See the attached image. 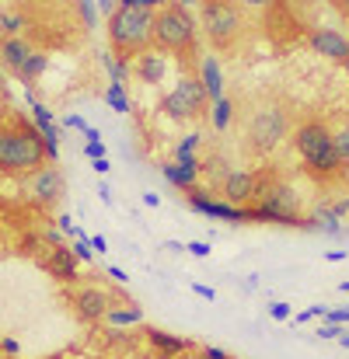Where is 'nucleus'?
<instances>
[{
    "label": "nucleus",
    "instance_id": "obj_12",
    "mask_svg": "<svg viewBox=\"0 0 349 359\" xmlns=\"http://www.w3.org/2000/svg\"><path fill=\"white\" fill-rule=\"evenodd\" d=\"M220 199L231 203V206H251L255 203V192H258V171H248V168H231V175L220 182Z\"/></svg>",
    "mask_w": 349,
    "mask_h": 359
},
{
    "label": "nucleus",
    "instance_id": "obj_47",
    "mask_svg": "<svg viewBox=\"0 0 349 359\" xmlns=\"http://www.w3.org/2000/svg\"><path fill=\"white\" fill-rule=\"evenodd\" d=\"M143 206H154V210H157V206H161V196H157V192H143Z\"/></svg>",
    "mask_w": 349,
    "mask_h": 359
},
{
    "label": "nucleus",
    "instance_id": "obj_48",
    "mask_svg": "<svg viewBox=\"0 0 349 359\" xmlns=\"http://www.w3.org/2000/svg\"><path fill=\"white\" fill-rule=\"evenodd\" d=\"M164 251H171V255H182V251H185V244H182V241H164Z\"/></svg>",
    "mask_w": 349,
    "mask_h": 359
},
{
    "label": "nucleus",
    "instance_id": "obj_7",
    "mask_svg": "<svg viewBox=\"0 0 349 359\" xmlns=\"http://www.w3.org/2000/svg\"><path fill=\"white\" fill-rule=\"evenodd\" d=\"M244 7L237 0H203L199 4V32L210 42V49L224 53L244 39Z\"/></svg>",
    "mask_w": 349,
    "mask_h": 359
},
{
    "label": "nucleus",
    "instance_id": "obj_32",
    "mask_svg": "<svg viewBox=\"0 0 349 359\" xmlns=\"http://www.w3.org/2000/svg\"><path fill=\"white\" fill-rule=\"evenodd\" d=\"M343 332H346L343 325H332V321H322L315 335H318V339H325V342H339V335H343Z\"/></svg>",
    "mask_w": 349,
    "mask_h": 359
},
{
    "label": "nucleus",
    "instance_id": "obj_49",
    "mask_svg": "<svg viewBox=\"0 0 349 359\" xmlns=\"http://www.w3.org/2000/svg\"><path fill=\"white\" fill-rule=\"evenodd\" d=\"M325 258H329V262H346L349 251H339V248H336V251H325Z\"/></svg>",
    "mask_w": 349,
    "mask_h": 359
},
{
    "label": "nucleus",
    "instance_id": "obj_28",
    "mask_svg": "<svg viewBox=\"0 0 349 359\" xmlns=\"http://www.w3.org/2000/svg\"><path fill=\"white\" fill-rule=\"evenodd\" d=\"M332 143H336V157H339L343 171H349V122L332 126Z\"/></svg>",
    "mask_w": 349,
    "mask_h": 359
},
{
    "label": "nucleus",
    "instance_id": "obj_14",
    "mask_svg": "<svg viewBox=\"0 0 349 359\" xmlns=\"http://www.w3.org/2000/svg\"><path fill=\"white\" fill-rule=\"evenodd\" d=\"M168 53H161V49H147V53H140L136 60H133V77L140 81V84H150V88H157L161 81H168Z\"/></svg>",
    "mask_w": 349,
    "mask_h": 359
},
{
    "label": "nucleus",
    "instance_id": "obj_36",
    "mask_svg": "<svg viewBox=\"0 0 349 359\" xmlns=\"http://www.w3.org/2000/svg\"><path fill=\"white\" fill-rule=\"evenodd\" d=\"M329 213H332L336 220H346V217H349V196H339V199H332V203H329Z\"/></svg>",
    "mask_w": 349,
    "mask_h": 359
},
{
    "label": "nucleus",
    "instance_id": "obj_8",
    "mask_svg": "<svg viewBox=\"0 0 349 359\" xmlns=\"http://www.w3.org/2000/svg\"><path fill=\"white\" fill-rule=\"evenodd\" d=\"M157 109H161L164 119H171V122H196L206 116L210 102H206V91L199 88L196 74H182L171 84V91L161 95V105Z\"/></svg>",
    "mask_w": 349,
    "mask_h": 359
},
{
    "label": "nucleus",
    "instance_id": "obj_40",
    "mask_svg": "<svg viewBox=\"0 0 349 359\" xmlns=\"http://www.w3.org/2000/svg\"><path fill=\"white\" fill-rule=\"evenodd\" d=\"M192 293H196V297H203V300H210V304L217 300V290H213V286H206V283H192Z\"/></svg>",
    "mask_w": 349,
    "mask_h": 359
},
{
    "label": "nucleus",
    "instance_id": "obj_45",
    "mask_svg": "<svg viewBox=\"0 0 349 359\" xmlns=\"http://www.w3.org/2000/svg\"><path fill=\"white\" fill-rule=\"evenodd\" d=\"M91 168H95V175H109V157H102V161H91Z\"/></svg>",
    "mask_w": 349,
    "mask_h": 359
},
{
    "label": "nucleus",
    "instance_id": "obj_10",
    "mask_svg": "<svg viewBox=\"0 0 349 359\" xmlns=\"http://www.w3.org/2000/svg\"><path fill=\"white\" fill-rule=\"evenodd\" d=\"M185 203H189L192 213H199V217H206V220H224V224H234V227L251 224V220H248V206H231V203H224L220 196H213V192H206V189L189 192Z\"/></svg>",
    "mask_w": 349,
    "mask_h": 359
},
{
    "label": "nucleus",
    "instance_id": "obj_17",
    "mask_svg": "<svg viewBox=\"0 0 349 359\" xmlns=\"http://www.w3.org/2000/svg\"><path fill=\"white\" fill-rule=\"evenodd\" d=\"M161 175H164V182L175 189V192H182V196H189V192H196L199 189V168H185V164H175V161H164L161 164Z\"/></svg>",
    "mask_w": 349,
    "mask_h": 359
},
{
    "label": "nucleus",
    "instance_id": "obj_54",
    "mask_svg": "<svg viewBox=\"0 0 349 359\" xmlns=\"http://www.w3.org/2000/svg\"><path fill=\"white\" fill-rule=\"evenodd\" d=\"M339 346H343V349H349V328L343 332V335H339Z\"/></svg>",
    "mask_w": 349,
    "mask_h": 359
},
{
    "label": "nucleus",
    "instance_id": "obj_38",
    "mask_svg": "<svg viewBox=\"0 0 349 359\" xmlns=\"http://www.w3.org/2000/svg\"><path fill=\"white\" fill-rule=\"evenodd\" d=\"M185 251H189V255H196V258H210V251H213V248H210V241H189V244H185Z\"/></svg>",
    "mask_w": 349,
    "mask_h": 359
},
{
    "label": "nucleus",
    "instance_id": "obj_42",
    "mask_svg": "<svg viewBox=\"0 0 349 359\" xmlns=\"http://www.w3.org/2000/svg\"><path fill=\"white\" fill-rule=\"evenodd\" d=\"M199 359H231L224 349H217V346H203L199 349Z\"/></svg>",
    "mask_w": 349,
    "mask_h": 359
},
{
    "label": "nucleus",
    "instance_id": "obj_44",
    "mask_svg": "<svg viewBox=\"0 0 349 359\" xmlns=\"http://www.w3.org/2000/svg\"><path fill=\"white\" fill-rule=\"evenodd\" d=\"M91 241V251H98V255H105V251H109V241L102 238V234H95V238H88Z\"/></svg>",
    "mask_w": 349,
    "mask_h": 359
},
{
    "label": "nucleus",
    "instance_id": "obj_31",
    "mask_svg": "<svg viewBox=\"0 0 349 359\" xmlns=\"http://www.w3.org/2000/svg\"><path fill=\"white\" fill-rule=\"evenodd\" d=\"M325 314H329V307H322V304H311L308 311L294 314V321H297V325H308V321H315V318H322V321H325Z\"/></svg>",
    "mask_w": 349,
    "mask_h": 359
},
{
    "label": "nucleus",
    "instance_id": "obj_34",
    "mask_svg": "<svg viewBox=\"0 0 349 359\" xmlns=\"http://www.w3.org/2000/svg\"><path fill=\"white\" fill-rule=\"evenodd\" d=\"M269 318H272V321H290V318H294V304H283V300L269 304Z\"/></svg>",
    "mask_w": 349,
    "mask_h": 359
},
{
    "label": "nucleus",
    "instance_id": "obj_51",
    "mask_svg": "<svg viewBox=\"0 0 349 359\" xmlns=\"http://www.w3.org/2000/svg\"><path fill=\"white\" fill-rule=\"evenodd\" d=\"M329 4H332V7H336L343 18H349V0H329Z\"/></svg>",
    "mask_w": 349,
    "mask_h": 359
},
{
    "label": "nucleus",
    "instance_id": "obj_4",
    "mask_svg": "<svg viewBox=\"0 0 349 359\" xmlns=\"http://www.w3.org/2000/svg\"><path fill=\"white\" fill-rule=\"evenodd\" d=\"M49 164L42 133L28 122L0 126V175L11 178H28Z\"/></svg>",
    "mask_w": 349,
    "mask_h": 359
},
{
    "label": "nucleus",
    "instance_id": "obj_1",
    "mask_svg": "<svg viewBox=\"0 0 349 359\" xmlns=\"http://www.w3.org/2000/svg\"><path fill=\"white\" fill-rule=\"evenodd\" d=\"M248 220L251 224H272V227H315V220L301 210V196L297 189L279 178L276 171H265L258 168V192H255V203L248 206Z\"/></svg>",
    "mask_w": 349,
    "mask_h": 359
},
{
    "label": "nucleus",
    "instance_id": "obj_30",
    "mask_svg": "<svg viewBox=\"0 0 349 359\" xmlns=\"http://www.w3.org/2000/svg\"><path fill=\"white\" fill-rule=\"evenodd\" d=\"M70 251H74V258L84 265V262H95V251H91V241L88 238H77L74 244H70Z\"/></svg>",
    "mask_w": 349,
    "mask_h": 359
},
{
    "label": "nucleus",
    "instance_id": "obj_6",
    "mask_svg": "<svg viewBox=\"0 0 349 359\" xmlns=\"http://www.w3.org/2000/svg\"><path fill=\"white\" fill-rule=\"evenodd\" d=\"M105 35H109V49L119 60H136L140 53H147L154 46V11L143 7H122L105 18Z\"/></svg>",
    "mask_w": 349,
    "mask_h": 359
},
{
    "label": "nucleus",
    "instance_id": "obj_5",
    "mask_svg": "<svg viewBox=\"0 0 349 359\" xmlns=\"http://www.w3.org/2000/svg\"><path fill=\"white\" fill-rule=\"evenodd\" d=\"M199 18L178 0L154 11V49L178 60H199Z\"/></svg>",
    "mask_w": 349,
    "mask_h": 359
},
{
    "label": "nucleus",
    "instance_id": "obj_50",
    "mask_svg": "<svg viewBox=\"0 0 349 359\" xmlns=\"http://www.w3.org/2000/svg\"><path fill=\"white\" fill-rule=\"evenodd\" d=\"M109 276H112L116 283H126V279H129V276H126V272H122L119 265H109Z\"/></svg>",
    "mask_w": 349,
    "mask_h": 359
},
{
    "label": "nucleus",
    "instance_id": "obj_56",
    "mask_svg": "<svg viewBox=\"0 0 349 359\" xmlns=\"http://www.w3.org/2000/svg\"><path fill=\"white\" fill-rule=\"evenodd\" d=\"M343 70H346V77H349V60H346V63H343Z\"/></svg>",
    "mask_w": 349,
    "mask_h": 359
},
{
    "label": "nucleus",
    "instance_id": "obj_43",
    "mask_svg": "<svg viewBox=\"0 0 349 359\" xmlns=\"http://www.w3.org/2000/svg\"><path fill=\"white\" fill-rule=\"evenodd\" d=\"M0 349H4L7 356H18V353H21V346H18L14 339H0Z\"/></svg>",
    "mask_w": 349,
    "mask_h": 359
},
{
    "label": "nucleus",
    "instance_id": "obj_55",
    "mask_svg": "<svg viewBox=\"0 0 349 359\" xmlns=\"http://www.w3.org/2000/svg\"><path fill=\"white\" fill-rule=\"evenodd\" d=\"M339 290H343V293H349V279H346V283H339Z\"/></svg>",
    "mask_w": 349,
    "mask_h": 359
},
{
    "label": "nucleus",
    "instance_id": "obj_53",
    "mask_svg": "<svg viewBox=\"0 0 349 359\" xmlns=\"http://www.w3.org/2000/svg\"><path fill=\"white\" fill-rule=\"evenodd\" d=\"M178 4H182V7H189V11H192V7H199V4H203V0H178Z\"/></svg>",
    "mask_w": 349,
    "mask_h": 359
},
{
    "label": "nucleus",
    "instance_id": "obj_26",
    "mask_svg": "<svg viewBox=\"0 0 349 359\" xmlns=\"http://www.w3.org/2000/svg\"><path fill=\"white\" fill-rule=\"evenodd\" d=\"M199 175H206V178H210V185H217V189H220V182L231 175V164H228L220 154H210V157H203V168H199Z\"/></svg>",
    "mask_w": 349,
    "mask_h": 359
},
{
    "label": "nucleus",
    "instance_id": "obj_22",
    "mask_svg": "<svg viewBox=\"0 0 349 359\" xmlns=\"http://www.w3.org/2000/svg\"><path fill=\"white\" fill-rule=\"evenodd\" d=\"M234 112H237V102L224 95L220 102H213V105H210V126H213L217 133H224V129L234 122Z\"/></svg>",
    "mask_w": 349,
    "mask_h": 359
},
{
    "label": "nucleus",
    "instance_id": "obj_23",
    "mask_svg": "<svg viewBox=\"0 0 349 359\" xmlns=\"http://www.w3.org/2000/svg\"><path fill=\"white\" fill-rule=\"evenodd\" d=\"M46 67H49V56H46V53H32V56H28V63L21 67L18 81H21V84H25V88L32 91V88H35V81H39V77L46 74Z\"/></svg>",
    "mask_w": 349,
    "mask_h": 359
},
{
    "label": "nucleus",
    "instance_id": "obj_20",
    "mask_svg": "<svg viewBox=\"0 0 349 359\" xmlns=\"http://www.w3.org/2000/svg\"><path fill=\"white\" fill-rule=\"evenodd\" d=\"M199 143H203V133L199 129H192V133H185L178 143H175V164H185V168H203V161H199Z\"/></svg>",
    "mask_w": 349,
    "mask_h": 359
},
{
    "label": "nucleus",
    "instance_id": "obj_52",
    "mask_svg": "<svg viewBox=\"0 0 349 359\" xmlns=\"http://www.w3.org/2000/svg\"><path fill=\"white\" fill-rule=\"evenodd\" d=\"M119 7V0H98V11H105V14H112Z\"/></svg>",
    "mask_w": 349,
    "mask_h": 359
},
{
    "label": "nucleus",
    "instance_id": "obj_41",
    "mask_svg": "<svg viewBox=\"0 0 349 359\" xmlns=\"http://www.w3.org/2000/svg\"><path fill=\"white\" fill-rule=\"evenodd\" d=\"M60 126H63V129H81V133L88 129V122L81 119V116H63V119H60Z\"/></svg>",
    "mask_w": 349,
    "mask_h": 359
},
{
    "label": "nucleus",
    "instance_id": "obj_16",
    "mask_svg": "<svg viewBox=\"0 0 349 359\" xmlns=\"http://www.w3.org/2000/svg\"><path fill=\"white\" fill-rule=\"evenodd\" d=\"M143 339H147V346H150V349H154L161 359L185 356V353L192 349V342H189V339L171 335V332H161V328H147V332H143Z\"/></svg>",
    "mask_w": 349,
    "mask_h": 359
},
{
    "label": "nucleus",
    "instance_id": "obj_11",
    "mask_svg": "<svg viewBox=\"0 0 349 359\" xmlns=\"http://www.w3.org/2000/svg\"><path fill=\"white\" fill-rule=\"evenodd\" d=\"M28 196L39 210H53L60 199H63V171L46 164L42 171L28 175Z\"/></svg>",
    "mask_w": 349,
    "mask_h": 359
},
{
    "label": "nucleus",
    "instance_id": "obj_24",
    "mask_svg": "<svg viewBox=\"0 0 349 359\" xmlns=\"http://www.w3.org/2000/svg\"><path fill=\"white\" fill-rule=\"evenodd\" d=\"M98 60H102V67L109 70V81H116V84H126V81L133 77V63H129V60H119L112 49H109V53H102Z\"/></svg>",
    "mask_w": 349,
    "mask_h": 359
},
{
    "label": "nucleus",
    "instance_id": "obj_21",
    "mask_svg": "<svg viewBox=\"0 0 349 359\" xmlns=\"http://www.w3.org/2000/svg\"><path fill=\"white\" fill-rule=\"evenodd\" d=\"M105 325H109V328H136V325H143V307H140V304H133V300L116 304V307L109 311Z\"/></svg>",
    "mask_w": 349,
    "mask_h": 359
},
{
    "label": "nucleus",
    "instance_id": "obj_27",
    "mask_svg": "<svg viewBox=\"0 0 349 359\" xmlns=\"http://www.w3.org/2000/svg\"><path fill=\"white\" fill-rule=\"evenodd\" d=\"M25 25H28V18H25L21 11H4V14H0V39H14V35H21Z\"/></svg>",
    "mask_w": 349,
    "mask_h": 359
},
{
    "label": "nucleus",
    "instance_id": "obj_2",
    "mask_svg": "<svg viewBox=\"0 0 349 359\" xmlns=\"http://www.w3.org/2000/svg\"><path fill=\"white\" fill-rule=\"evenodd\" d=\"M294 150L304 161V171L318 182H332L343 175V164L336 157V143H332V126L318 116L301 119L294 126Z\"/></svg>",
    "mask_w": 349,
    "mask_h": 359
},
{
    "label": "nucleus",
    "instance_id": "obj_35",
    "mask_svg": "<svg viewBox=\"0 0 349 359\" xmlns=\"http://www.w3.org/2000/svg\"><path fill=\"white\" fill-rule=\"evenodd\" d=\"M122 7H143V11H161V7H168V4H175V0H119Z\"/></svg>",
    "mask_w": 349,
    "mask_h": 359
},
{
    "label": "nucleus",
    "instance_id": "obj_39",
    "mask_svg": "<svg viewBox=\"0 0 349 359\" xmlns=\"http://www.w3.org/2000/svg\"><path fill=\"white\" fill-rule=\"evenodd\" d=\"M325 321H332V325H343V328H346L349 325V307H336V311H329V314H325Z\"/></svg>",
    "mask_w": 349,
    "mask_h": 359
},
{
    "label": "nucleus",
    "instance_id": "obj_46",
    "mask_svg": "<svg viewBox=\"0 0 349 359\" xmlns=\"http://www.w3.org/2000/svg\"><path fill=\"white\" fill-rule=\"evenodd\" d=\"M98 199H102V203H105V206H112V189H109V185H105V182H102V185H98Z\"/></svg>",
    "mask_w": 349,
    "mask_h": 359
},
{
    "label": "nucleus",
    "instance_id": "obj_33",
    "mask_svg": "<svg viewBox=\"0 0 349 359\" xmlns=\"http://www.w3.org/2000/svg\"><path fill=\"white\" fill-rule=\"evenodd\" d=\"M244 11H255V14H265V11H276L283 0H237Z\"/></svg>",
    "mask_w": 349,
    "mask_h": 359
},
{
    "label": "nucleus",
    "instance_id": "obj_3",
    "mask_svg": "<svg viewBox=\"0 0 349 359\" xmlns=\"http://www.w3.org/2000/svg\"><path fill=\"white\" fill-rule=\"evenodd\" d=\"M294 136V116L290 105L276 102V98H262L248 119H244V147L251 157H269L276 154L287 140Z\"/></svg>",
    "mask_w": 349,
    "mask_h": 359
},
{
    "label": "nucleus",
    "instance_id": "obj_29",
    "mask_svg": "<svg viewBox=\"0 0 349 359\" xmlns=\"http://www.w3.org/2000/svg\"><path fill=\"white\" fill-rule=\"evenodd\" d=\"M77 11H81V25L84 28H95L98 25V4L95 0H77Z\"/></svg>",
    "mask_w": 349,
    "mask_h": 359
},
{
    "label": "nucleus",
    "instance_id": "obj_25",
    "mask_svg": "<svg viewBox=\"0 0 349 359\" xmlns=\"http://www.w3.org/2000/svg\"><path fill=\"white\" fill-rule=\"evenodd\" d=\"M105 105L119 112V116H126V112H133V98H129V91H126V84H116V81H109V88H105Z\"/></svg>",
    "mask_w": 349,
    "mask_h": 359
},
{
    "label": "nucleus",
    "instance_id": "obj_15",
    "mask_svg": "<svg viewBox=\"0 0 349 359\" xmlns=\"http://www.w3.org/2000/svg\"><path fill=\"white\" fill-rule=\"evenodd\" d=\"M196 81H199V88L206 91V102H210V105L224 98V70H220V60H217L213 53H203V56L196 60Z\"/></svg>",
    "mask_w": 349,
    "mask_h": 359
},
{
    "label": "nucleus",
    "instance_id": "obj_19",
    "mask_svg": "<svg viewBox=\"0 0 349 359\" xmlns=\"http://www.w3.org/2000/svg\"><path fill=\"white\" fill-rule=\"evenodd\" d=\"M35 49L21 39V35H14V39H0V67L7 70V74H21V67L28 63V56H32Z\"/></svg>",
    "mask_w": 349,
    "mask_h": 359
},
{
    "label": "nucleus",
    "instance_id": "obj_13",
    "mask_svg": "<svg viewBox=\"0 0 349 359\" xmlns=\"http://www.w3.org/2000/svg\"><path fill=\"white\" fill-rule=\"evenodd\" d=\"M308 46L318 56H325V60H336V63L349 60V35H343L339 28H311L308 32Z\"/></svg>",
    "mask_w": 349,
    "mask_h": 359
},
{
    "label": "nucleus",
    "instance_id": "obj_37",
    "mask_svg": "<svg viewBox=\"0 0 349 359\" xmlns=\"http://www.w3.org/2000/svg\"><path fill=\"white\" fill-rule=\"evenodd\" d=\"M84 154H88L91 161H102V157H105V143H102V140H84Z\"/></svg>",
    "mask_w": 349,
    "mask_h": 359
},
{
    "label": "nucleus",
    "instance_id": "obj_18",
    "mask_svg": "<svg viewBox=\"0 0 349 359\" xmlns=\"http://www.w3.org/2000/svg\"><path fill=\"white\" fill-rule=\"evenodd\" d=\"M77 258H74V251L67 248V244H56V248H49V255H46V269H49V276H56L60 283H74L77 279Z\"/></svg>",
    "mask_w": 349,
    "mask_h": 359
},
{
    "label": "nucleus",
    "instance_id": "obj_9",
    "mask_svg": "<svg viewBox=\"0 0 349 359\" xmlns=\"http://www.w3.org/2000/svg\"><path fill=\"white\" fill-rule=\"evenodd\" d=\"M119 300L98 283H84V286H74L70 290V307L74 314L84 321V325H105L109 311L116 307Z\"/></svg>",
    "mask_w": 349,
    "mask_h": 359
}]
</instances>
